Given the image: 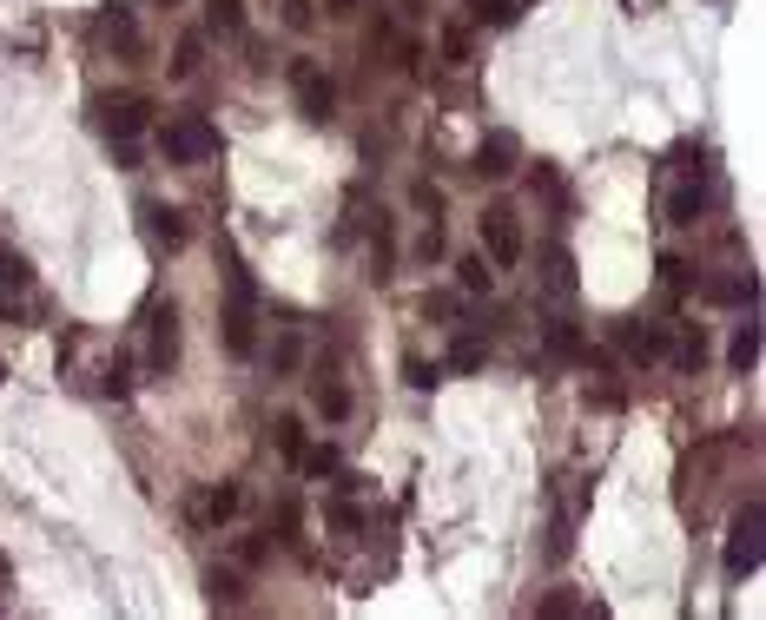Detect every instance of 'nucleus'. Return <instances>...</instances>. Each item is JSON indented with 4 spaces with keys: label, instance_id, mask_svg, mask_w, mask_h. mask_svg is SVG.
Wrapping results in <instances>:
<instances>
[{
    "label": "nucleus",
    "instance_id": "6ab92c4d",
    "mask_svg": "<svg viewBox=\"0 0 766 620\" xmlns=\"http://www.w3.org/2000/svg\"><path fill=\"white\" fill-rule=\"evenodd\" d=\"M542 264H549V271H542V284H549L555 297H575V258H569V244H549V251H542Z\"/></svg>",
    "mask_w": 766,
    "mask_h": 620
},
{
    "label": "nucleus",
    "instance_id": "f3484780",
    "mask_svg": "<svg viewBox=\"0 0 766 620\" xmlns=\"http://www.w3.org/2000/svg\"><path fill=\"white\" fill-rule=\"evenodd\" d=\"M708 304H754L760 297V284H754V271L747 278H708V284H694Z\"/></svg>",
    "mask_w": 766,
    "mask_h": 620
},
{
    "label": "nucleus",
    "instance_id": "e433bc0d",
    "mask_svg": "<svg viewBox=\"0 0 766 620\" xmlns=\"http://www.w3.org/2000/svg\"><path fill=\"white\" fill-rule=\"evenodd\" d=\"M417 258H423V264H430V258H443V231H436V218L423 225V238H417Z\"/></svg>",
    "mask_w": 766,
    "mask_h": 620
},
{
    "label": "nucleus",
    "instance_id": "f03ea898",
    "mask_svg": "<svg viewBox=\"0 0 766 620\" xmlns=\"http://www.w3.org/2000/svg\"><path fill=\"white\" fill-rule=\"evenodd\" d=\"M159 152H165L172 165H205V159H218V126L198 119V112L165 119V126H159Z\"/></svg>",
    "mask_w": 766,
    "mask_h": 620
},
{
    "label": "nucleus",
    "instance_id": "ddd939ff",
    "mask_svg": "<svg viewBox=\"0 0 766 620\" xmlns=\"http://www.w3.org/2000/svg\"><path fill=\"white\" fill-rule=\"evenodd\" d=\"M456 291H463V297H489V291H496V264H489L483 251H463V258H456Z\"/></svg>",
    "mask_w": 766,
    "mask_h": 620
},
{
    "label": "nucleus",
    "instance_id": "f8f14e48",
    "mask_svg": "<svg viewBox=\"0 0 766 620\" xmlns=\"http://www.w3.org/2000/svg\"><path fill=\"white\" fill-rule=\"evenodd\" d=\"M93 33H99L106 46H119V53H139V20H132V7H106V13L93 20Z\"/></svg>",
    "mask_w": 766,
    "mask_h": 620
},
{
    "label": "nucleus",
    "instance_id": "9d476101",
    "mask_svg": "<svg viewBox=\"0 0 766 620\" xmlns=\"http://www.w3.org/2000/svg\"><path fill=\"white\" fill-rule=\"evenodd\" d=\"M245 509V489L238 482H225V489H205V496H192V522L198 529H225L231 515Z\"/></svg>",
    "mask_w": 766,
    "mask_h": 620
},
{
    "label": "nucleus",
    "instance_id": "c85d7f7f",
    "mask_svg": "<svg viewBox=\"0 0 766 620\" xmlns=\"http://www.w3.org/2000/svg\"><path fill=\"white\" fill-rule=\"evenodd\" d=\"M403 383H410V390H436V383H443V363H423V357H403Z\"/></svg>",
    "mask_w": 766,
    "mask_h": 620
},
{
    "label": "nucleus",
    "instance_id": "7c9ffc66",
    "mask_svg": "<svg viewBox=\"0 0 766 620\" xmlns=\"http://www.w3.org/2000/svg\"><path fill=\"white\" fill-rule=\"evenodd\" d=\"M205 588H212V608H238V575L231 568H212Z\"/></svg>",
    "mask_w": 766,
    "mask_h": 620
},
{
    "label": "nucleus",
    "instance_id": "9b49d317",
    "mask_svg": "<svg viewBox=\"0 0 766 620\" xmlns=\"http://www.w3.org/2000/svg\"><path fill=\"white\" fill-rule=\"evenodd\" d=\"M615 337H622V350H628L635 363H655V357H668V324H622Z\"/></svg>",
    "mask_w": 766,
    "mask_h": 620
},
{
    "label": "nucleus",
    "instance_id": "6e6552de",
    "mask_svg": "<svg viewBox=\"0 0 766 620\" xmlns=\"http://www.w3.org/2000/svg\"><path fill=\"white\" fill-rule=\"evenodd\" d=\"M516 165H522V139H516L509 126L483 132V145H476V178H509Z\"/></svg>",
    "mask_w": 766,
    "mask_h": 620
},
{
    "label": "nucleus",
    "instance_id": "c756f323",
    "mask_svg": "<svg viewBox=\"0 0 766 620\" xmlns=\"http://www.w3.org/2000/svg\"><path fill=\"white\" fill-rule=\"evenodd\" d=\"M99 390H106V396H132V363H126V357H112V363L99 370Z\"/></svg>",
    "mask_w": 766,
    "mask_h": 620
},
{
    "label": "nucleus",
    "instance_id": "aec40b11",
    "mask_svg": "<svg viewBox=\"0 0 766 620\" xmlns=\"http://www.w3.org/2000/svg\"><path fill=\"white\" fill-rule=\"evenodd\" d=\"M754 363H760V324H741L734 344H727V370H734V377H754Z\"/></svg>",
    "mask_w": 766,
    "mask_h": 620
},
{
    "label": "nucleus",
    "instance_id": "20e7f679",
    "mask_svg": "<svg viewBox=\"0 0 766 620\" xmlns=\"http://www.w3.org/2000/svg\"><path fill=\"white\" fill-rule=\"evenodd\" d=\"M179 370V304H152L145 311V377H172Z\"/></svg>",
    "mask_w": 766,
    "mask_h": 620
},
{
    "label": "nucleus",
    "instance_id": "58836bf2",
    "mask_svg": "<svg viewBox=\"0 0 766 620\" xmlns=\"http://www.w3.org/2000/svg\"><path fill=\"white\" fill-rule=\"evenodd\" d=\"M357 7H364V0H324V13H331V20H350Z\"/></svg>",
    "mask_w": 766,
    "mask_h": 620
},
{
    "label": "nucleus",
    "instance_id": "cd10ccee",
    "mask_svg": "<svg viewBox=\"0 0 766 620\" xmlns=\"http://www.w3.org/2000/svg\"><path fill=\"white\" fill-rule=\"evenodd\" d=\"M278 456L298 469V456H304V423L298 416H278Z\"/></svg>",
    "mask_w": 766,
    "mask_h": 620
},
{
    "label": "nucleus",
    "instance_id": "0eeeda50",
    "mask_svg": "<svg viewBox=\"0 0 766 620\" xmlns=\"http://www.w3.org/2000/svg\"><path fill=\"white\" fill-rule=\"evenodd\" d=\"M152 126V99H139V93H119V99H99V132L106 139H139Z\"/></svg>",
    "mask_w": 766,
    "mask_h": 620
},
{
    "label": "nucleus",
    "instance_id": "a878e982",
    "mask_svg": "<svg viewBox=\"0 0 766 620\" xmlns=\"http://www.w3.org/2000/svg\"><path fill=\"white\" fill-rule=\"evenodd\" d=\"M694 284H701V278H694V264H681V258H661V291H668V297H688Z\"/></svg>",
    "mask_w": 766,
    "mask_h": 620
},
{
    "label": "nucleus",
    "instance_id": "bb28decb",
    "mask_svg": "<svg viewBox=\"0 0 766 620\" xmlns=\"http://www.w3.org/2000/svg\"><path fill=\"white\" fill-rule=\"evenodd\" d=\"M470 53H476L470 20H463V26H443V59H450V66H470Z\"/></svg>",
    "mask_w": 766,
    "mask_h": 620
},
{
    "label": "nucleus",
    "instance_id": "f704fd0d",
    "mask_svg": "<svg viewBox=\"0 0 766 620\" xmlns=\"http://www.w3.org/2000/svg\"><path fill=\"white\" fill-rule=\"evenodd\" d=\"M463 311V297H450V291H430L423 297V317H456Z\"/></svg>",
    "mask_w": 766,
    "mask_h": 620
},
{
    "label": "nucleus",
    "instance_id": "473e14b6",
    "mask_svg": "<svg viewBox=\"0 0 766 620\" xmlns=\"http://www.w3.org/2000/svg\"><path fill=\"white\" fill-rule=\"evenodd\" d=\"M410 205L436 218V211H443V185H430V178H417V185H410Z\"/></svg>",
    "mask_w": 766,
    "mask_h": 620
},
{
    "label": "nucleus",
    "instance_id": "f257e3e1",
    "mask_svg": "<svg viewBox=\"0 0 766 620\" xmlns=\"http://www.w3.org/2000/svg\"><path fill=\"white\" fill-rule=\"evenodd\" d=\"M218 324H225V350L231 357L258 350V284H251V271H245V258L231 244H225V311H218Z\"/></svg>",
    "mask_w": 766,
    "mask_h": 620
},
{
    "label": "nucleus",
    "instance_id": "b1692460",
    "mask_svg": "<svg viewBox=\"0 0 766 620\" xmlns=\"http://www.w3.org/2000/svg\"><path fill=\"white\" fill-rule=\"evenodd\" d=\"M205 26L212 33H238L245 26V0H205Z\"/></svg>",
    "mask_w": 766,
    "mask_h": 620
},
{
    "label": "nucleus",
    "instance_id": "72a5a7b5",
    "mask_svg": "<svg viewBox=\"0 0 766 620\" xmlns=\"http://www.w3.org/2000/svg\"><path fill=\"white\" fill-rule=\"evenodd\" d=\"M311 20H317V7H311V0H284V26H291V33H304Z\"/></svg>",
    "mask_w": 766,
    "mask_h": 620
},
{
    "label": "nucleus",
    "instance_id": "2eb2a0df",
    "mask_svg": "<svg viewBox=\"0 0 766 620\" xmlns=\"http://www.w3.org/2000/svg\"><path fill=\"white\" fill-rule=\"evenodd\" d=\"M483 363H489V337H476V330L456 324V337H450V363H443V370H463V377H470V370H483Z\"/></svg>",
    "mask_w": 766,
    "mask_h": 620
},
{
    "label": "nucleus",
    "instance_id": "4468645a",
    "mask_svg": "<svg viewBox=\"0 0 766 620\" xmlns=\"http://www.w3.org/2000/svg\"><path fill=\"white\" fill-rule=\"evenodd\" d=\"M661 211H668V225H675V231H688V225H701V211H708V192H701V185H675Z\"/></svg>",
    "mask_w": 766,
    "mask_h": 620
},
{
    "label": "nucleus",
    "instance_id": "7ed1b4c3",
    "mask_svg": "<svg viewBox=\"0 0 766 620\" xmlns=\"http://www.w3.org/2000/svg\"><path fill=\"white\" fill-rule=\"evenodd\" d=\"M476 231H483V258H489L496 271H516V264H522L529 244H522V225H516L509 205H489V211L476 218Z\"/></svg>",
    "mask_w": 766,
    "mask_h": 620
},
{
    "label": "nucleus",
    "instance_id": "412c9836",
    "mask_svg": "<svg viewBox=\"0 0 766 620\" xmlns=\"http://www.w3.org/2000/svg\"><path fill=\"white\" fill-rule=\"evenodd\" d=\"M668 350H675V363H681V370H701V363H708V337H701V324H688Z\"/></svg>",
    "mask_w": 766,
    "mask_h": 620
},
{
    "label": "nucleus",
    "instance_id": "5701e85b",
    "mask_svg": "<svg viewBox=\"0 0 766 620\" xmlns=\"http://www.w3.org/2000/svg\"><path fill=\"white\" fill-rule=\"evenodd\" d=\"M298 363H304V337H298V330H278V344H271V370L291 377Z\"/></svg>",
    "mask_w": 766,
    "mask_h": 620
},
{
    "label": "nucleus",
    "instance_id": "4c0bfd02",
    "mask_svg": "<svg viewBox=\"0 0 766 620\" xmlns=\"http://www.w3.org/2000/svg\"><path fill=\"white\" fill-rule=\"evenodd\" d=\"M238 562H245V568H258V562H265V542H258V535H245V542H238Z\"/></svg>",
    "mask_w": 766,
    "mask_h": 620
},
{
    "label": "nucleus",
    "instance_id": "423d86ee",
    "mask_svg": "<svg viewBox=\"0 0 766 620\" xmlns=\"http://www.w3.org/2000/svg\"><path fill=\"white\" fill-rule=\"evenodd\" d=\"M291 93H298V112H304L311 126H324V119L337 112V86H331L311 59H291Z\"/></svg>",
    "mask_w": 766,
    "mask_h": 620
},
{
    "label": "nucleus",
    "instance_id": "a211bd4d",
    "mask_svg": "<svg viewBox=\"0 0 766 620\" xmlns=\"http://www.w3.org/2000/svg\"><path fill=\"white\" fill-rule=\"evenodd\" d=\"M463 20H470V26H516V20H522V0H463Z\"/></svg>",
    "mask_w": 766,
    "mask_h": 620
},
{
    "label": "nucleus",
    "instance_id": "393cba45",
    "mask_svg": "<svg viewBox=\"0 0 766 620\" xmlns=\"http://www.w3.org/2000/svg\"><path fill=\"white\" fill-rule=\"evenodd\" d=\"M198 53H205V40H198V33H179V46H172V79H192V73H198Z\"/></svg>",
    "mask_w": 766,
    "mask_h": 620
},
{
    "label": "nucleus",
    "instance_id": "dca6fc26",
    "mask_svg": "<svg viewBox=\"0 0 766 620\" xmlns=\"http://www.w3.org/2000/svg\"><path fill=\"white\" fill-rule=\"evenodd\" d=\"M311 410H317L324 423H344V416H350V383H337V377H317V383H311Z\"/></svg>",
    "mask_w": 766,
    "mask_h": 620
},
{
    "label": "nucleus",
    "instance_id": "1a4fd4ad",
    "mask_svg": "<svg viewBox=\"0 0 766 620\" xmlns=\"http://www.w3.org/2000/svg\"><path fill=\"white\" fill-rule=\"evenodd\" d=\"M139 218H145V238H152L159 251H185L192 225H185V211H179V205H159V198H145V205H139Z\"/></svg>",
    "mask_w": 766,
    "mask_h": 620
},
{
    "label": "nucleus",
    "instance_id": "c9c22d12",
    "mask_svg": "<svg viewBox=\"0 0 766 620\" xmlns=\"http://www.w3.org/2000/svg\"><path fill=\"white\" fill-rule=\"evenodd\" d=\"M0 284H26V258L0 244Z\"/></svg>",
    "mask_w": 766,
    "mask_h": 620
},
{
    "label": "nucleus",
    "instance_id": "2f4dec72",
    "mask_svg": "<svg viewBox=\"0 0 766 620\" xmlns=\"http://www.w3.org/2000/svg\"><path fill=\"white\" fill-rule=\"evenodd\" d=\"M298 469H304V476H331V469H337V449H331V443H317V449H304V456H298Z\"/></svg>",
    "mask_w": 766,
    "mask_h": 620
},
{
    "label": "nucleus",
    "instance_id": "39448f33",
    "mask_svg": "<svg viewBox=\"0 0 766 620\" xmlns=\"http://www.w3.org/2000/svg\"><path fill=\"white\" fill-rule=\"evenodd\" d=\"M760 529H766V509H760V502H747V509L727 522V575H734V581L760 568Z\"/></svg>",
    "mask_w": 766,
    "mask_h": 620
},
{
    "label": "nucleus",
    "instance_id": "4be33fe9",
    "mask_svg": "<svg viewBox=\"0 0 766 620\" xmlns=\"http://www.w3.org/2000/svg\"><path fill=\"white\" fill-rule=\"evenodd\" d=\"M542 350H549V357H562V363H569V357H582V337H575V324H562V317H555V324L542 330Z\"/></svg>",
    "mask_w": 766,
    "mask_h": 620
}]
</instances>
